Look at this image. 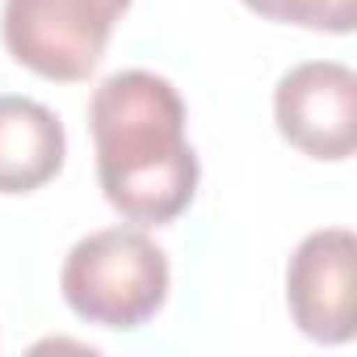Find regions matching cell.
Returning <instances> with one entry per match:
<instances>
[{
  "label": "cell",
  "instance_id": "cell-2",
  "mask_svg": "<svg viewBox=\"0 0 357 357\" xmlns=\"http://www.w3.org/2000/svg\"><path fill=\"white\" fill-rule=\"evenodd\" d=\"M168 257L139 227H101L72 244L59 290L68 307L114 332L143 328L168 298Z\"/></svg>",
  "mask_w": 357,
  "mask_h": 357
},
{
  "label": "cell",
  "instance_id": "cell-4",
  "mask_svg": "<svg viewBox=\"0 0 357 357\" xmlns=\"http://www.w3.org/2000/svg\"><path fill=\"white\" fill-rule=\"evenodd\" d=\"M273 118L290 147L311 160H344L357 143V76L336 59L290 68L273 93Z\"/></svg>",
  "mask_w": 357,
  "mask_h": 357
},
{
  "label": "cell",
  "instance_id": "cell-5",
  "mask_svg": "<svg viewBox=\"0 0 357 357\" xmlns=\"http://www.w3.org/2000/svg\"><path fill=\"white\" fill-rule=\"evenodd\" d=\"M353 257L349 227L311 231L286 269V303L303 336L319 344H344L353 336Z\"/></svg>",
  "mask_w": 357,
  "mask_h": 357
},
{
  "label": "cell",
  "instance_id": "cell-1",
  "mask_svg": "<svg viewBox=\"0 0 357 357\" xmlns=\"http://www.w3.org/2000/svg\"><path fill=\"white\" fill-rule=\"evenodd\" d=\"M97 181L105 202L139 227H164L198 194V151L185 139V101L172 80L126 68L89 101Z\"/></svg>",
  "mask_w": 357,
  "mask_h": 357
},
{
  "label": "cell",
  "instance_id": "cell-3",
  "mask_svg": "<svg viewBox=\"0 0 357 357\" xmlns=\"http://www.w3.org/2000/svg\"><path fill=\"white\" fill-rule=\"evenodd\" d=\"M130 0H5V47L43 80H89Z\"/></svg>",
  "mask_w": 357,
  "mask_h": 357
},
{
  "label": "cell",
  "instance_id": "cell-7",
  "mask_svg": "<svg viewBox=\"0 0 357 357\" xmlns=\"http://www.w3.org/2000/svg\"><path fill=\"white\" fill-rule=\"evenodd\" d=\"M257 17L303 26V30H328L349 34L353 30V0H244Z\"/></svg>",
  "mask_w": 357,
  "mask_h": 357
},
{
  "label": "cell",
  "instance_id": "cell-6",
  "mask_svg": "<svg viewBox=\"0 0 357 357\" xmlns=\"http://www.w3.org/2000/svg\"><path fill=\"white\" fill-rule=\"evenodd\" d=\"M68 135L55 109L0 93V194H34L63 168Z\"/></svg>",
  "mask_w": 357,
  "mask_h": 357
}]
</instances>
